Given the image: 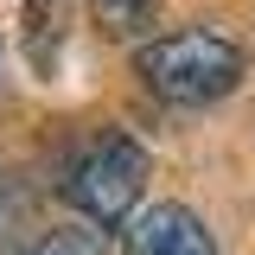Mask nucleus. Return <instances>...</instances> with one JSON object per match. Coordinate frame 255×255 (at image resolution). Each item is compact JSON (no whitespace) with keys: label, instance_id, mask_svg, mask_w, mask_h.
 I'll use <instances>...</instances> for the list:
<instances>
[{"label":"nucleus","instance_id":"obj_1","mask_svg":"<svg viewBox=\"0 0 255 255\" xmlns=\"http://www.w3.org/2000/svg\"><path fill=\"white\" fill-rule=\"evenodd\" d=\"M243 45L236 38H223V32H204V26H185V32H166L153 45H140V83L159 96V102H172V109H204V102H217V96L236 90V77H243Z\"/></svg>","mask_w":255,"mask_h":255},{"label":"nucleus","instance_id":"obj_2","mask_svg":"<svg viewBox=\"0 0 255 255\" xmlns=\"http://www.w3.org/2000/svg\"><path fill=\"white\" fill-rule=\"evenodd\" d=\"M140 191H147V147H140L134 134H115V128H102L90 147L70 159V172H64V198H70V204L83 211V223H96V230L128 223Z\"/></svg>","mask_w":255,"mask_h":255},{"label":"nucleus","instance_id":"obj_3","mask_svg":"<svg viewBox=\"0 0 255 255\" xmlns=\"http://www.w3.org/2000/svg\"><path fill=\"white\" fill-rule=\"evenodd\" d=\"M122 255H217V243L198 223V211H185V204H153V211H140V217L128 223Z\"/></svg>","mask_w":255,"mask_h":255},{"label":"nucleus","instance_id":"obj_4","mask_svg":"<svg viewBox=\"0 0 255 255\" xmlns=\"http://www.w3.org/2000/svg\"><path fill=\"white\" fill-rule=\"evenodd\" d=\"M64 32H70V0H26V58L38 77L58 70Z\"/></svg>","mask_w":255,"mask_h":255},{"label":"nucleus","instance_id":"obj_5","mask_svg":"<svg viewBox=\"0 0 255 255\" xmlns=\"http://www.w3.org/2000/svg\"><path fill=\"white\" fill-rule=\"evenodd\" d=\"M19 255H102V230L96 223H70V230H45L38 243H26Z\"/></svg>","mask_w":255,"mask_h":255},{"label":"nucleus","instance_id":"obj_6","mask_svg":"<svg viewBox=\"0 0 255 255\" xmlns=\"http://www.w3.org/2000/svg\"><path fill=\"white\" fill-rule=\"evenodd\" d=\"M96 26L109 32V38H134V32L153 19V0H90Z\"/></svg>","mask_w":255,"mask_h":255}]
</instances>
